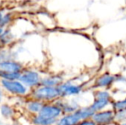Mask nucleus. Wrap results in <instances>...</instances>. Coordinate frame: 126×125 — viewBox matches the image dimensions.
<instances>
[{"mask_svg": "<svg viewBox=\"0 0 126 125\" xmlns=\"http://www.w3.org/2000/svg\"><path fill=\"white\" fill-rule=\"evenodd\" d=\"M33 96L35 99L40 101H51L58 99L61 97L58 87L44 86L39 87L33 92Z\"/></svg>", "mask_w": 126, "mask_h": 125, "instance_id": "1", "label": "nucleus"}, {"mask_svg": "<svg viewBox=\"0 0 126 125\" xmlns=\"http://www.w3.org/2000/svg\"><path fill=\"white\" fill-rule=\"evenodd\" d=\"M1 84L9 93L17 95H24L28 92V88L22 82L19 81L1 80Z\"/></svg>", "mask_w": 126, "mask_h": 125, "instance_id": "2", "label": "nucleus"}, {"mask_svg": "<svg viewBox=\"0 0 126 125\" xmlns=\"http://www.w3.org/2000/svg\"><path fill=\"white\" fill-rule=\"evenodd\" d=\"M115 116L116 113L112 110H106V111H100L94 114L93 119L97 124H110L115 121Z\"/></svg>", "mask_w": 126, "mask_h": 125, "instance_id": "3", "label": "nucleus"}, {"mask_svg": "<svg viewBox=\"0 0 126 125\" xmlns=\"http://www.w3.org/2000/svg\"><path fill=\"white\" fill-rule=\"evenodd\" d=\"M20 81L28 87H36L40 82H41L40 75L33 70H27L23 72L20 77Z\"/></svg>", "mask_w": 126, "mask_h": 125, "instance_id": "4", "label": "nucleus"}, {"mask_svg": "<svg viewBox=\"0 0 126 125\" xmlns=\"http://www.w3.org/2000/svg\"><path fill=\"white\" fill-rule=\"evenodd\" d=\"M62 113H63V111L61 107L56 104V105H44L38 114L40 116L48 117V118L58 119Z\"/></svg>", "mask_w": 126, "mask_h": 125, "instance_id": "5", "label": "nucleus"}, {"mask_svg": "<svg viewBox=\"0 0 126 125\" xmlns=\"http://www.w3.org/2000/svg\"><path fill=\"white\" fill-rule=\"evenodd\" d=\"M58 89L61 94V97L65 96H73V95H77L81 94L82 90V87L81 85H76V84H72L70 82H66V83H62L58 86Z\"/></svg>", "mask_w": 126, "mask_h": 125, "instance_id": "6", "label": "nucleus"}, {"mask_svg": "<svg viewBox=\"0 0 126 125\" xmlns=\"http://www.w3.org/2000/svg\"><path fill=\"white\" fill-rule=\"evenodd\" d=\"M81 119L80 118L79 115L77 112H72V113H69L62 117L60 119L58 120L57 125H77Z\"/></svg>", "mask_w": 126, "mask_h": 125, "instance_id": "7", "label": "nucleus"}, {"mask_svg": "<svg viewBox=\"0 0 126 125\" xmlns=\"http://www.w3.org/2000/svg\"><path fill=\"white\" fill-rule=\"evenodd\" d=\"M115 81H116L115 76L109 75V74H104V75H100V77H98L96 79L94 83V87L106 88V87H108L111 85H112Z\"/></svg>", "mask_w": 126, "mask_h": 125, "instance_id": "8", "label": "nucleus"}, {"mask_svg": "<svg viewBox=\"0 0 126 125\" xmlns=\"http://www.w3.org/2000/svg\"><path fill=\"white\" fill-rule=\"evenodd\" d=\"M21 63H16L12 60H6L0 63V70L10 72H20L22 70Z\"/></svg>", "mask_w": 126, "mask_h": 125, "instance_id": "9", "label": "nucleus"}, {"mask_svg": "<svg viewBox=\"0 0 126 125\" xmlns=\"http://www.w3.org/2000/svg\"><path fill=\"white\" fill-rule=\"evenodd\" d=\"M111 103V98H94L93 104L90 106L92 107L95 112L102 111L105 109V107L107 106Z\"/></svg>", "mask_w": 126, "mask_h": 125, "instance_id": "10", "label": "nucleus"}, {"mask_svg": "<svg viewBox=\"0 0 126 125\" xmlns=\"http://www.w3.org/2000/svg\"><path fill=\"white\" fill-rule=\"evenodd\" d=\"M58 119L56 118H48V117H45L40 116L38 114L33 118V124L34 125H53L57 124Z\"/></svg>", "mask_w": 126, "mask_h": 125, "instance_id": "11", "label": "nucleus"}, {"mask_svg": "<svg viewBox=\"0 0 126 125\" xmlns=\"http://www.w3.org/2000/svg\"><path fill=\"white\" fill-rule=\"evenodd\" d=\"M76 111L77 112V114L79 115L80 118H81V120L92 118L94 114L95 113V111L92 109L91 106H86V107H81V108H78Z\"/></svg>", "mask_w": 126, "mask_h": 125, "instance_id": "12", "label": "nucleus"}, {"mask_svg": "<svg viewBox=\"0 0 126 125\" xmlns=\"http://www.w3.org/2000/svg\"><path fill=\"white\" fill-rule=\"evenodd\" d=\"M63 79L60 76H51L44 78L41 81V84L44 86H49V87H58L60 84H62Z\"/></svg>", "mask_w": 126, "mask_h": 125, "instance_id": "13", "label": "nucleus"}, {"mask_svg": "<svg viewBox=\"0 0 126 125\" xmlns=\"http://www.w3.org/2000/svg\"><path fill=\"white\" fill-rule=\"evenodd\" d=\"M21 75H22L21 72H10V71L0 70V78L2 80H7V81L20 80Z\"/></svg>", "mask_w": 126, "mask_h": 125, "instance_id": "14", "label": "nucleus"}, {"mask_svg": "<svg viewBox=\"0 0 126 125\" xmlns=\"http://www.w3.org/2000/svg\"><path fill=\"white\" fill-rule=\"evenodd\" d=\"M43 103L40 100H31L27 104V109L32 113H39L43 107Z\"/></svg>", "mask_w": 126, "mask_h": 125, "instance_id": "15", "label": "nucleus"}, {"mask_svg": "<svg viewBox=\"0 0 126 125\" xmlns=\"http://www.w3.org/2000/svg\"><path fill=\"white\" fill-rule=\"evenodd\" d=\"M112 108L115 112L126 111V98L112 103Z\"/></svg>", "mask_w": 126, "mask_h": 125, "instance_id": "16", "label": "nucleus"}, {"mask_svg": "<svg viewBox=\"0 0 126 125\" xmlns=\"http://www.w3.org/2000/svg\"><path fill=\"white\" fill-rule=\"evenodd\" d=\"M1 114L3 117L5 118H10L13 116L14 114V110L11 106H10L9 105H3L1 106Z\"/></svg>", "mask_w": 126, "mask_h": 125, "instance_id": "17", "label": "nucleus"}, {"mask_svg": "<svg viewBox=\"0 0 126 125\" xmlns=\"http://www.w3.org/2000/svg\"><path fill=\"white\" fill-rule=\"evenodd\" d=\"M12 39H13V35H12L11 32L10 30L3 31V33L0 36V42L3 44H8L11 41Z\"/></svg>", "mask_w": 126, "mask_h": 125, "instance_id": "18", "label": "nucleus"}, {"mask_svg": "<svg viewBox=\"0 0 126 125\" xmlns=\"http://www.w3.org/2000/svg\"><path fill=\"white\" fill-rule=\"evenodd\" d=\"M94 98H111V94L106 90H99L94 94Z\"/></svg>", "mask_w": 126, "mask_h": 125, "instance_id": "19", "label": "nucleus"}, {"mask_svg": "<svg viewBox=\"0 0 126 125\" xmlns=\"http://www.w3.org/2000/svg\"><path fill=\"white\" fill-rule=\"evenodd\" d=\"M116 116H115V120L120 123H125L126 122V111H122L115 112Z\"/></svg>", "mask_w": 126, "mask_h": 125, "instance_id": "20", "label": "nucleus"}, {"mask_svg": "<svg viewBox=\"0 0 126 125\" xmlns=\"http://www.w3.org/2000/svg\"><path fill=\"white\" fill-rule=\"evenodd\" d=\"M10 20H11V16H10V14H6V15H4L3 16V19H2V22H1V24H0V27L3 28V26L7 25V24H8L9 22H10Z\"/></svg>", "mask_w": 126, "mask_h": 125, "instance_id": "21", "label": "nucleus"}, {"mask_svg": "<svg viewBox=\"0 0 126 125\" xmlns=\"http://www.w3.org/2000/svg\"><path fill=\"white\" fill-rule=\"evenodd\" d=\"M77 125H97V124L92 118H88L81 120Z\"/></svg>", "mask_w": 126, "mask_h": 125, "instance_id": "22", "label": "nucleus"}, {"mask_svg": "<svg viewBox=\"0 0 126 125\" xmlns=\"http://www.w3.org/2000/svg\"><path fill=\"white\" fill-rule=\"evenodd\" d=\"M3 13H2V12H1V11H0V24H1V22H2V19H3Z\"/></svg>", "mask_w": 126, "mask_h": 125, "instance_id": "23", "label": "nucleus"}, {"mask_svg": "<svg viewBox=\"0 0 126 125\" xmlns=\"http://www.w3.org/2000/svg\"><path fill=\"white\" fill-rule=\"evenodd\" d=\"M3 33V28L2 27H0V36L2 35V33Z\"/></svg>", "mask_w": 126, "mask_h": 125, "instance_id": "24", "label": "nucleus"}, {"mask_svg": "<svg viewBox=\"0 0 126 125\" xmlns=\"http://www.w3.org/2000/svg\"><path fill=\"white\" fill-rule=\"evenodd\" d=\"M1 99H2V91L0 90V101H1Z\"/></svg>", "mask_w": 126, "mask_h": 125, "instance_id": "25", "label": "nucleus"}, {"mask_svg": "<svg viewBox=\"0 0 126 125\" xmlns=\"http://www.w3.org/2000/svg\"><path fill=\"white\" fill-rule=\"evenodd\" d=\"M120 125H126V122H125V123H122V124H120Z\"/></svg>", "mask_w": 126, "mask_h": 125, "instance_id": "26", "label": "nucleus"}, {"mask_svg": "<svg viewBox=\"0 0 126 125\" xmlns=\"http://www.w3.org/2000/svg\"><path fill=\"white\" fill-rule=\"evenodd\" d=\"M97 125H106V124H97Z\"/></svg>", "mask_w": 126, "mask_h": 125, "instance_id": "27", "label": "nucleus"}, {"mask_svg": "<svg viewBox=\"0 0 126 125\" xmlns=\"http://www.w3.org/2000/svg\"><path fill=\"white\" fill-rule=\"evenodd\" d=\"M0 46H1V44H0Z\"/></svg>", "mask_w": 126, "mask_h": 125, "instance_id": "28", "label": "nucleus"}]
</instances>
